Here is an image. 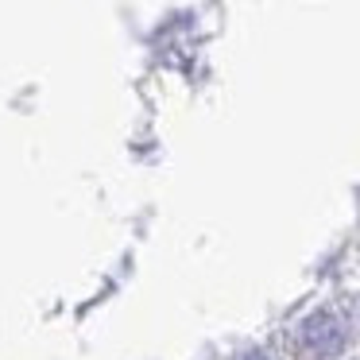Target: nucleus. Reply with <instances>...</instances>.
<instances>
[{
  "label": "nucleus",
  "instance_id": "1",
  "mask_svg": "<svg viewBox=\"0 0 360 360\" xmlns=\"http://www.w3.org/2000/svg\"><path fill=\"white\" fill-rule=\"evenodd\" d=\"M302 345L310 352H318V356H333V352H341V345H345L341 321H337L333 314H314V318L302 326Z\"/></svg>",
  "mask_w": 360,
  "mask_h": 360
}]
</instances>
